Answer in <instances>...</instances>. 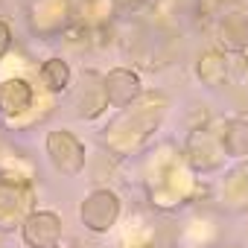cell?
I'll return each mask as SVG.
<instances>
[{
    "label": "cell",
    "instance_id": "2",
    "mask_svg": "<svg viewBox=\"0 0 248 248\" xmlns=\"http://www.w3.org/2000/svg\"><path fill=\"white\" fill-rule=\"evenodd\" d=\"M44 79H47V85L53 88V91H59V88H64V82H67V67L56 59V62H47L44 64Z\"/></svg>",
    "mask_w": 248,
    "mask_h": 248
},
{
    "label": "cell",
    "instance_id": "1",
    "mask_svg": "<svg viewBox=\"0 0 248 248\" xmlns=\"http://www.w3.org/2000/svg\"><path fill=\"white\" fill-rule=\"evenodd\" d=\"M27 102H30V88L24 82H9V85H3V91H0V105L6 111H21Z\"/></svg>",
    "mask_w": 248,
    "mask_h": 248
}]
</instances>
